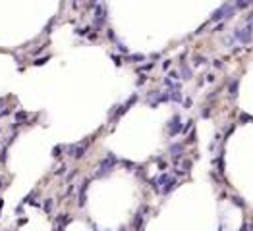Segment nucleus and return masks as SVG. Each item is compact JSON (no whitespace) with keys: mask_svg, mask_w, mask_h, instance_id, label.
<instances>
[{"mask_svg":"<svg viewBox=\"0 0 253 231\" xmlns=\"http://www.w3.org/2000/svg\"><path fill=\"white\" fill-rule=\"evenodd\" d=\"M116 162H118V160H116V156L108 154L106 158L101 162V170L97 171V177H103V175H106V173H110V171H112V168L116 166Z\"/></svg>","mask_w":253,"mask_h":231,"instance_id":"nucleus-1","label":"nucleus"},{"mask_svg":"<svg viewBox=\"0 0 253 231\" xmlns=\"http://www.w3.org/2000/svg\"><path fill=\"white\" fill-rule=\"evenodd\" d=\"M234 35H236V39H238L241 44H247L251 41V37H253V25H247V27H244V29L241 27L236 29Z\"/></svg>","mask_w":253,"mask_h":231,"instance_id":"nucleus-2","label":"nucleus"},{"mask_svg":"<svg viewBox=\"0 0 253 231\" xmlns=\"http://www.w3.org/2000/svg\"><path fill=\"white\" fill-rule=\"evenodd\" d=\"M170 179H172V175H170V173H160V175L153 177V179H151L149 183H151V187L155 189L157 193H160V187H164V185H166V183L170 181Z\"/></svg>","mask_w":253,"mask_h":231,"instance_id":"nucleus-3","label":"nucleus"},{"mask_svg":"<svg viewBox=\"0 0 253 231\" xmlns=\"http://www.w3.org/2000/svg\"><path fill=\"white\" fill-rule=\"evenodd\" d=\"M182 131V118L180 116H174V118L168 122V135H178Z\"/></svg>","mask_w":253,"mask_h":231,"instance_id":"nucleus-4","label":"nucleus"},{"mask_svg":"<svg viewBox=\"0 0 253 231\" xmlns=\"http://www.w3.org/2000/svg\"><path fill=\"white\" fill-rule=\"evenodd\" d=\"M87 145L89 143H83L81 146L79 145H72V146H68V152H70L72 158H83V156H85V150H87Z\"/></svg>","mask_w":253,"mask_h":231,"instance_id":"nucleus-5","label":"nucleus"},{"mask_svg":"<svg viewBox=\"0 0 253 231\" xmlns=\"http://www.w3.org/2000/svg\"><path fill=\"white\" fill-rule=\"evenodd\" d=\"M104 23V6L103 4H97V14H95V25L101 27Z\"/></svg>","mask_w":253,"mask_h":231,"instance_id":"nucleus-6","label":"nucleus"},{"mask_svg":"<svg viewBox=\"0 0 253 231\" xmlns=\"http://www.w3.org/2000/svg\"><path fill=\"white\" fill-rule=\"evenodd\" d=\"M87 187H89V179H85L81 183V187H79V200H77V204L79 206H85V193H87Z\"/></svg>","mask_w":253,"mask_h":231,"instance_id":"nucleus-7","label":"nucleus"},{"mask_svg":"<svg viewBox=\"0 0 253 231\" xmlns=\"http://www.w3.org/2000/svg\"><path fill=\"white\" fill-rule=\"evenodd\" d=\"M176 185H178V181H176V179H174V177H172V179H170V181H168L164 187L160 189V193H162V195H168V193H170V191H172V189L176 187Z\"/></svg>","mask_w":253,"mask_h":231,"instance_id":"nucleus-8","label":"nucleus"},{"mask_svg":"<svg viewBox=\"0 0 253 231\" xmlns=\"http://www.w3.org/2000/svg\"><path fill=\"white\" fill-rule=\"evenodd\" d=\"M168 96H170V100H174V102H182L184 100L180 91H170V93H168Z\"/></svg>","mask_w":253,"mask_h":231,"instance_id":"nucleus-9","label":"nucleus"},{"mask_svg":"<svg viewBox=\"0 0 253 231\" xmlns=\"http://www.w3.org/2000/svg\"><path fill=\"white\" fill-rule=\"evenodd\" d=\"M236 94H238V79L230 83V96H236Z\"/></svg>","mask_w":253,"mask_h":231,"instance_id":"nucleus-10","label":"nucleus"},{"mask_svg":"<svg viewBox=\"0 0 253 231\" xmlns=\"http://www.w3.org/2000/svg\"><path fill=\"white\" fill-rule=\"evenodd\" d=\"M141 222H143V214H141V212H139V214H137V216H135V218H133V227H135V229H139V225H141Z\"/></svg>","mask_w":253,"mask_h":231,"instance_id":"nucleus-11","label":"nucleus"},{"mask_svg":"<svg viewBox=\"0 0 253 231\" xmlns=\"http://www.w3.org/2000/svg\"><path fill=\"white\" fill-rule=\"evenodd\" d=\"M43 210H45L46 214H50V212H52V200H50V198H46V200H45V204H43Z\"/></svg>","mask_w":253,"mask_h":231,"instance_id":"nucleus-12","label":"nucleus"},{"mask_svg":"<svg viewBox=\"0 0 253 231\" xmlns=\"http://www.w3.org/2000/svg\"><path fill=\"white\" fill-rule=\"evenodd\" d=\"M182 75H184V79H191V71H189V67H186V66H182Z\"/></svg>","mask_w":253,"mask_h":231,"instance_id":"nucleus-13","label":"nucleus"},{"mask_svg":"<svg viewBox=\"0 0 253 231\" xmlns=\"http://www.w3.org/2000/svg\"><path fill=\"white\" fill-rule=\"evenodd\" d=\"M128 60H130V62H139V60L143 62V60H145V56H143V54H131Z\"/></svg>","mask_w":253,"mask_h":231,"instance_id":"nucleus-14","label":"nucleus"},{"mask_svg":"<svg viewBox=\"0 0 253 231\" xmlns=\"http://www.w3.org/2000/svg\"><path fill=\"white\" fill-rule=\"evenodd\" d=\"M232 200H234L236 206H241V208H245V202H244V198H240V197H232Z\"/></svg>","mask_w":253,"mask_h":231,"instance_id":"nucleus-15","label":"nucleus"},{"mask_svg":"<svg viewBox=\"0 0 253 231\" xmlns=\"http://www.w3.org/2000/svg\"><path fill=\"white\" fill-rule=\"evenodd\" d=\"M27 118H29L27 112H18L15 114V119H18V122H23V119H27Z\"/></svg>","mask_w":253,"mask_h":231,"instance_id":"nucleus-16","label":"nucleus"},{"mask_svg":"<svg viewBox=\"0 0 253 231\" xmlns=\"http://www.w3.org/2000/svg\"><path fill=\"white\" fill-rule=\"evenodd\" d=\"M191 125H193V119H189V122H187L186 125H182V131H184V133H187V131L191 129Z\"/></svg>","mask_w":253,"mask_h":231,"instance_id":"nucleus-17","label":"nucleus"},{"mask_svg":"<svg viewBox=\"0 0 253 231\" xmlns=\"http://www.w3.org/2000/svg\"><path fill=\"white\" fill-rule=\"evenodd\" d=\"M116 46H118V50H120V52H124V54H128V46H126V44H122V43H118V44H116Z\"/></svg>","mask_w":253,"mask_h":231,"instance_id":"nucleus-18","label":"nucleus"},{"mask_svg":"<svg viewBox=\"0 0 253 231\" xmlns=\"http://www.w3.org/2000/svg\"><path fill=\"white\" fill-rule=\"evenodd\" d=\"M45 62H49V56H45V58H39V60L35 62V66H43Z\"/></svg>","mask_w":253,"mask_h":231,"instance_id":"nucleus-19","label":"nucleus"},{"mask_svg":"<svg viewBox=\"0 0 253 231\" xmlns=\"http://www.w3.org/2000/svg\"><path fill=\"white\" fill-rule=\"evenodd\" d=\"M89 31V27H81V29H76V35H85Z\"/></svg>","mask_w":253,"mask_h":231,"instance_id":"nucleus-20","label":"nucleus"},{"mask_svg":"<svg viewBox=\"0 0 253 231\" xmlns=\"http://www.w3.org/2000/svg\"><path fill=\"white\" fill-rule=\"evenodd\" d=\"M66 170H68L66 166H60V168L56 170V175H62V173H66Z\"/></svg>","mask_w":253,"mask_h":231,"instance_id":"nucleus-21","label":"nucleus"},{"mask_svg":"<svg viewBox=\"0 0 253 231\" xmlns=\"http://www.w3.org/2000/svg\"><path fill=\"white\" fill-rule=\"evenodd\" d=\"M205 62H207V60H205L203 56H197V58H195V66H199V64H205Z\"/></svg>","mask_w":253,"mask_h":231,"instance_id":"nucleus-22","label":"nucleus"},{"mask_svg":"<svg viewBox=\"0 0 253 231\" xmlns=\"http://www.w3.org/2000/svg\"><path fill=\"white\" fill-rule=\"evenodd\" d=\"M168 79H180V77H178V71H170L168 73Z\"/></svg>","mask_w":253,"mask_h":231,"instance_id":"nucleus-23","label":"nucleus"},{"mask_svg":"<svg viewBox=\"0 0 253 231\" xmlns=\"http://www.w3.org/2000/svg\"><path fill=\"white\" fill-rule=\"evenodd\" d=\"M153 67V62H149V64H145L143 67H139V70H143V71H147V70H151Z\"/></svg>","mask_w":253,"mask_h":231,"instance_id":"nucleus-24","label":"nucleus"},{"mask_svg":"<svg viewBox=\"0 0 253 231\" xmlns=\"http://www.w3.org/2000/svg\"><path fill=\"white\" fill-rule=\"evenodd\" d=\"M112 60L116 62V66H122V60H120V56H112Z\"/></svg>","mask_w":253,"mask_h":231,"instance_id":"nucleus-25","label":"nucleus"},{"mask_svg":"<svg viewBox=\"0 0 253 231\" xmlns=\"http://www.w3.org/2000/svg\"><path fill=\"white\" fill-rule=\"evenodd\" d=\"M236 6H238V8H247V6H249V2H238Z\"/></svg>","mask_w":253,"mask_h":231,"instance_id":"nucleus-26","label":"nucleus"},{"mask_svg":"<svg viewBox=\"0 0 253 231\" xmlns=\"http://www.w3.org/2000/svg\"><path fill=\"white\" fill-rule=\"evenodd\" d=\"M205 77H207V81H209V83H213V81H214V75H213V73H207Z\"/></svg>","mask_w":253,"mask_h":231,"instance_id":"nucleus-27","label":"nucleus"},{"mask_svg":"<svg viewBox=\"0 0 253 231\" xmlns=\"http://www.w3.org/2000/svg\"><path fill=\"white\" fill-rule=\"evenodd\" d=\"M145 81H147V77H145V75H141V77H139V79H137V85H143V83H145Z\"/></svg>","mask_w":253,"mask_h":231,"instance_id":"nucleus-28","label":"nucleus"},{"mask_svg":"<svg viewBox=\"0 0 253 231\" xmlns=\"http://www.w3.org/2000/svg\"><path fill=\"white\" fill-rule=\"evenodd\" d=\"M162 67H164V70H168V67H170V60H164V62H162Z\"/></svg>","mask_w":253,"mask_h":231,"instance_id":"nucleus-29","label":"nucleus"},{"mask_svg":"<svg viewBox=\"0 0 253 231\" xmlns=\"http://www.w3.org/2000/svg\"><path fill=\"white\" fill-rule=\"evenodd\" d=\"M214 67H218V70H220V67H222V60H214Z\"/></svg>","mask_w":253,"mask_h":231,"instance_id":"nucleus-30","label":"nucleus"},{"mask_svg":"<svg viewBox=\"0 0 253 231\" xmlns=\"http://www.w3.org/2000/svg\"><path fill=\"white\" fill-rule=\"evenodd\" d=\"M60 152H62V146H56V148H54V156H60Z\"/></svg>","mask_w":253,"mask_h":231,"instance_id":"nucleus-31","label":"nucleus"},{"mask_svg":"<svg viewBox=\"0 0 253 231\" xmlns=\"http://www.w3.org/2000/svg\"><path fill=\"white\" fill-rule=\"evenodd\" d=\"M193 141H195V131H193L191 135H189V139H187V143H193Z\"/></svg>","mask_w":253,"mask_h":231,"instance_id":"nucleus-32","label":"nucleus"},{"mask_svg":"<svg viewBox=\"0 0 253 231\" xmlns=\"http://www.w3.org/2000/svg\"><path fill=\"white\" fill-rule=\"evenodd\" d=\"M240 231H249V225H247V223H244V225L240 227Z\"/></svg>","mask_w":253,"mask_h":231,"instance_id":"nucleus-33","label":"nucleus"},{"mask_svg":"<svg viewBox=\"0 0 253 231\" xmlns=\"http://www.w3.org/2000/svg\"><path fill=\"white\" fill-rule=\"evenodd\" d=\"M184 104H186V108H189V106H191V100H189V98H186V100H184Z\"/></svg>","mask_w":253,"mask_h":231,"instance_id":"nucleus-34","label":"nucleus"}]
</instances>
